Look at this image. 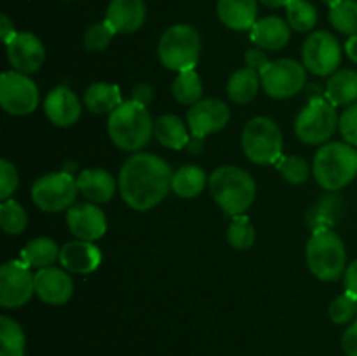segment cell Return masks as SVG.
<instances>
[{"label":"cell","mask_w":357,"mask_h":356,"mask_svg":"<svg viewBox=\"0 0 357 356\" xmlns=\"http://www.w3.org/2000/svg\"><path fill=\"white\" fill-rule=\"evenodd\" d=\"M220 21L230 30H251L257 23V0H218Z\"/></svg>","instance_id":"obj_23"},{"label":"cell","mask_w":357,"mask_h":356,"mask_svg":"<svg viewBox=\"0 0 357 356\" xmlns=\"http://www.w3.org/2000/svg\"><path fill=\"white\" fill-rule=\"evenodd\" d=\"M77 187L79 192L94 205H103V202L112 201L115 195V184L114 177L105 170H84L82 173L77 177Z\"/></svg>","instance_id":"obj_22"},{"label":"cell","mask_w":357,"mask_h":356,"mask_svg":"<svg viewBox=\"0 0 357 356\" xmlns=\"http://www.w3.org/2000/svg\"><path fill=\"white\" fill-rule=\"evenodd\" d=\"M357 316V297L345 292L330 304V318L333 323L345 325Z\"/></svg>","instance_id":"obj_39"},{"label":"cell","mask_w":357,"mask_h":356,"mask_svg":"<svg viewBox=\"0 0 357 356\" xmlns=\"http://www.w3.org/2000/svg\"><path fill=\"white\" fill-rule=\"evenodd\" d=\"M227 241L236 250H248L255 243V227L246 215L234 216L227 230Z\"/></svg>","instance_id":"obj_36"},{"label":"cell","mask_w":357,"mask_h":356,"mask_svg":"<svg viewBox=\"0 0 357 356\" xmlns=\"http://www.w3.org/2000/svg\"><path fill=\"white\" fill-rule=\"evenodd\" d=\"M35 293V274L23 262L9 260L0 267V304L7 309L24 306Z\"/></svg>","instance_id":"obj_13"},{"label":"cell","mask_w":357,"mask_h":356,"mask_svg":"<svg viewBox=\"0 0 357 356\" xmlns=\"http://www.w3.org/2000/svg\"><path fill=\"white\" fill-rule=\"evenodd\" d=\"M244 61H246L248 68L255 70V72L258 73H261V70L271 63L267 56H265L264 49H250V51H246V54H244Z\"/></svg>","instance_id":"obj_43"},{"label":"cell","mask_w":357,"mask_h":356,"mask_svg":"<svg viewBox=\"0 0 357 356\" xmlns=\"http://www.w3.org/2000/svg\"><path fill=\"white\" fill-rule=\"evenodd\" d=\"M122 103L121 89L115 84L94 82L84 93V105L93 114H112Z\"/></svg>","instance_id":"obj_26"},{"label":"cell","mask_w":357,"mask_h":356,"mask_svg":"<svg viewBox=\"0 0 357 356\" xmlns=\"http://www.w3.org/2000/svg\"><path fill=\"white\" fill-rule=\"evenodd\" d=\"M115 34L117 31L112 28V24L107 20L101 21V23L91 24L86 34H84V47L91 52L103 51V49H107L110 45Z\"/></svg>","instance_id":"obj_38"},{"label":"cell","mask_w":357,"mask_h":356,"mask_svg":"<svg viewBox=\"0 0 357 356\" xmlns=\"http://www.w3.org/2000/svg\"><path fill=\"white\" fill-rule=\"evenodd\" d=\"M159 59L174 72L194 70L201 56V35L190 24H173L159 40Z\"/></svg>","instance_id":"obj_6"},{"label":"cell","mask_w":357,"mask_h":356,"mask_svg":"<svg viewBox=\"0 0 357 356\" xmlns=\"http://www.w3.org/2000/svg\"><path fill=\"white\" fill-rule=\"evenodd\" d=\"M187 147L190 149L192 154H199V152H201V149H202V138H195V136H194V140H190Z\"/></svg>","instance_id":"obj_48"},{"label":"cell","mask_w":357,"mask_h":356,"mask_svg":"<svg viewBox=\"0 0 357 356\" xmlns=\"http://www.w3.org/2000/svg\"><path fill=\"white\" fill-rule=\"evenodd\" d=\"M312 173L324 191L338 192L357 177V150L345 142L326 143L314 157Z\"/></svg>","instance_id":"obj_3"},{"label":"cell","mask_w":357,"mask_h":356,"mask_svg":"<svg viewBox=\"0 0 357 356\" xmlns=\"http://www.w3.org/2000/svg\"><path fill=\"white\" fill-rule=\"evenodd\" d=\"M17 185H20V177H17L16 168L7 159H2L0 161V199L2 201L10 199Z\"/></svg>","instance_id":"obj_40"},{"label":"cell","mask_w":357,"mask_h":356,"mask_svg":"<svg viewBox=\"0 0 357 356\" xmlns=\"http://www.w3.org/2000/svg\"><path fill=\"white\" fill-rule=\"evenodd\" d=\"M59 262L73 274H91L101 264V251L91 241L75 239L66 243L59 251Z\"/></svg>","instance_id":"obj_19"},{"label":"cell","mask_w":357,"mask_h":356,"mask_svg":"<svg viewBox=\"0 0 357 356\" xmlns=\"http://www.w3.org/2000/svg\"><path fill=\"white\" fill-rule=\"evenodd\" d=\"M345 52H347L349 59L357 65V35H351L345 42Z\"/></svg>","instance_id":"obj_47"},{"label":"cell","mask_w":357,"mask_h":356,"mask_svg":"<svg viewBox=\"0 0 357 356\" xmlns=\"http://www.w3.org/2000/svg\"><path fill=\"white\" fill-rule=\"evenodd\" d=\"M342 349L347 356H357V318L351 323V327L344 332L342 337Z\"/></svg>","instance_id":"obj_44"},{"label":"cell","mask_w":357,"mask_h":356,"mask_svg":"<svg viewBox=\"0 0 357 356\" xmlns=\"http://www.w3.org/2000/svg\"><path fill=\"white\" fill-rule=\"evenodd\" d=\"M338 128H340L345 143L357 147V101L349 105V108H345L340 121H338Z\"/></svg>","instance_id":"obj_41"},{"label":"cell","mask_w":357,"mask_h":356,"mask_svg":"<svg viewBox=\"0 0 357 356\" xmlns=\"http://www.w3.org/2000/svg\"><path fill=\"white\" fill-rule=\"evenodd\" d=\"M38 89L33 80L26 75L13 70L3 72L0 77V105L10 115H28L37 110Z\"/></svg>","instance_id":"obj_11"},{"label":"cell","mask_w":357,"mask_h":356,"mask_svg":"<svg viewBox=\"0 0 357 356\" xmlns=\"http://www.w3.org/2000/svg\"><path fill=\"white\" fill-rule=\"evenodd\" d=\"M337 126V107L323 98H312L296 115L295 135L307 145H323L335 135Z\"/></svg>","instance_id":"obj_8"},{"label":"cell","mask_w":357,"mask_h":356,"mask_svg":"<svg viewBox=\"0 0 357 356\" xmlns=\"http://www.w3.org/2000/svg\"><path fill=\"white\" fill-rule=\"evenodd\" d=\"M7 59L16 72L35 73L45 59V47L40 38L30 31H17L6 44Z\"/></svg>","instance_id":"obj_15"},{"label":"cell","mask_w":357,"mask_h":356,"mask_svg":"<svg viewBox=\"0 0 357 356\" xmlns=\"http://www.w3.org/2000/svg\"><path fill=\"white\" fill-rule=\"evenodd\" d=\"M208 185V177H206L204 170L195 164H187L181 166L180 170L173 173V180H171V191L176 195L185 199L197 198Z\"/></svg>","instance_id":"obj_29"},{"label":"cell","mask_w":357,"mask_h":356,"mask_svg":"<svg viewBox=\"0 0 357 356\" xmlns=\"http://www.w3.org/2000/svg\"><path fill=\"white\" fill-rule=\"evenodd\" d=\"M0 356H24V332L20 323L9 316H0Z\"/></svg>","instance_id":"obj_31"},{"label":"cell","mask_w":357,"mask_h":356,"mask_svg":"<svg viewBox=\"0 0 357 356\" xmlns=\"http://www.w3.org/2000/svg\"><path fill=\"white\" fill-rule=\"evenodd\" d=\"M278 170L288 184L300 185L305 184L310 175V168L307 161L300 156H286L278 161Z\"/></svg>","instance_id":"obj_37"},{"label":"cell","mask_w":357,"mask_h":356,"mask_svg":"<svg viewBox=\"0 0 357 356\" xmlns=\"http://www.w3.org/2000/svg\"><path fill=\"white\" fill-rule=\"evenodd\" d=\"M344 283H345V290L352 295L357 297V258L354 262L349 264V267L345 269L344 272Z\"/></svg>","instance_id":"obj_45"},{"label":"cell","mask_w":357,"mask_h":356,"mask_svg":"<svg viewBox=\"0 0 357 356\" xmlns=\"http://www.w3.org/2000/svg\"><path fill=\"white\" fill-rule=\"evenodd\" d=\"M16 34L17 31H14V27L13 23H10L9 17H7L6 14H2V17H0V37H2L3 44H7Z\"/></svg>","instance_id":"obj_46"},{"label":"cell","mask_w":357,"mask_h":356,"mask_svg":"<svg viewBox=\"0 0 357 356\" xmlns=\"http://www.w3.org/2000/svg\"><path fill=\"white\" fill-rule=\"evenodd\" d=\"M153 136L160 145L173 150H181L190 142L187 126L183 124L180 117L173 114L160 115L153 121Z\"/></svg>","instance_id":"obj_25"},{"label":"cell","mask_w":357,"mask_h":356,"mask_svg":"<svg viewBox=\"0 0 357 356\" xmlns=\"http://www.w3.org/2000/svg\"><path fill=\"white\" fill-rule=\"evenodd\" d=\"M68 229L77 239L98 241L107 232V216L94 202H77L66 212Z\"/></svg>","instance_id":"obj_16"},{"label":"cell","mask_w":357,"mask_h":356,"mask_svg":"<svg viewBox=\"0 0 357 356\" xmlns=\"http://www.w3.org/2000/svg\"><path fill=\"white\" fill-rule=\"evenodd\" d=\"M59 251L61 248H58L56 241L51 237H35L21 251V262L35 269L52 267V264L59 258Z\"/></svg>","instance_id":"obj_28"},{"label":"cell","mask_w":357,"mask_h":356,"mask_svg":"<svg viewBox=\"0 0 357 356\" xmlns=\"http://www.w3.org/2000/svg\"><path fill=\"white\" fill-rule=\"evenodd\" d=\"M35 293L49 306H63L73 295V281L65 271L58 267L38 269L35 274Z\"/></svg>","instance_id":"obj_17"},{"label":"cell","mask_w":357,"mask_h":356,"mask_svg":"<svg viewBox=\"0 0 357 356\" xmlns=\"http://www.w3.org/2000/svg\"><path fill=\"white\" fill-rule=\"evenodd\" d=\"M344 213V199L337 192H328L316 201V205L307 212L305 223L312 232L333 229L335 223Z\"/></svg>","instance_id":"obj_24"},{"label":"cell","mask_w":357,"mask_h":356,"mask_svg":"<svg viewBox=\"0 0 357 356\" xmlns=\"http://www.w3.org/2000/svg\"><path fill=\"white\" fill-rule=\"evenodd\" d=\"M77 194H80L77 187V180L68 173H47L37 178L31 187V201L38 209L47 213H58L63 209H70L75 202Z\"/></svg>","instance_id":"obj_9"},{"label":"cell","mask_w":357,"mask_h":356,"mask_svg":"<svg viewBox=\"0 0 357 356\" xmlns=\"http://www.w3.org/2000/svg\"><path fill=\"white\" fill-rule=\"evenodd\" d=\"M261 87L265 93L275 100H286L305 87L307 68L303 63L295 59L282 58L278 61H271L260 73Z\"/></svg>","instance_id":"obj_10"},{"label":"cell","mask_w":357,"mask_h":356,"mask_svg":"<svg viewBox=\"0 0 357 356\" xmlns=\"http://www.w3.org/2000/svg\"><path fill=\"white\" fill-rule=\"evenodd\" d=\"M326 100L335 107L342 105H352L357 100V72L356 70L345 68L338 70L330 77L326 84Z\"/></svg>","instance_id":"obj_27"},{"label":"cell","mask_w":357,"mask_h":356,"mask_svg":"<svg viewBox=\"0 0 357 356\" xmlns=\"http://www.w3.org/2000/svg\"><path fill=\"white\" fill-rule=\"evenodd\" d=\"M323 2H324V3H326V6H328V7H333V6H335V3H338V2H340V0H323Z\"/></svg>","instance_id":"obj_50"},{"label":"cell","mask_w":357,"mask_h":356,"mask_svg":"<svg viewBox=\"0 0 357 356\" xmlns=\"http://www.w3.org/2000/svg\"><path fill=\"white\" fill-rule=\"evenodd\" d=\"M291 37V27L288 21L278 16L261 17L251 28V42L258 45V49L265 51H278L289 42Z\"/></svg>","instance_id":"obj_21"},{"label":"cell","mask_w":357,"mask_h":356,"mask_svg":"<svg viewBox=\"0 0 357 356\" xmlns=\"http://www.w3.org/2000/svg\"><path fill=\"white\" fill-rule=\"evenodd\" d=\"M286 16H288V23L293 30L309 31L317 24V10L307 0H291L286 6Z\"/></svg>","instance_id":"obj_34"},{"label":"cell","mask_w":357,"mask_h":356,"mask_svg":"<svg viewBox=\"0 0 357 356\" xmlns=\"http://www.w3.org/2000/svg\"><path fill=\"white\" fill-rule=\"evenodd\" d=\"M44 112L49 121L59 128L73 126L82 114V103L70 87L58 86L49 91L44 100Z\"/></svg>","instance_id":"obj_18"},{"label":"cell","mask_w":357,"mask_h":356,"mask_svg":"<svg viewBox=\"0 0 357 356\" xmlns=\"http://www.w3.org/2000/svg\"><path fill=\"white\" fill-rule=\"evenodd\" d=\"M174 100L181 105H195L201 101L202 96V82L201 77L195 70H185L176 75L171 87Z\"/></svg>","instance_id":"obj_32"},{"label":"cell","mask_w":357,"mask_h":356,"mask_svg":"<svg viewBox=\"0 0 357 356\" xmlns=\"http://www.w3.org/2000/svg\"><path fill=\"white\" fill-rule=\"evenodd\" d=\"M153 135V121L146 107L136 101H124L108 117V136L119 149L136 152L150 142Z\"/></svg>","instance_id":"obj_4"},{"label":"cell","mask_w":357,"mask_h":356,"mask_svg":"<svg viewBox=\"0 0 357 356\" xmlns=\"http://www.w3.org/2000/svg\"><path fill=\"white\" fill-rule=\"evenodd\" d=\"M305 257L310 272L321 281H337L345 272L347 251L342 237L333 229L312 232Z\"/></svg>","instance_id":"obj_5"},{"label":"cell","mask_w":357,"mask_h":356,"mask_svg":"<svg viewBox=\"0 0 357 356\" xmlns=\"http://www.w3.org/2000/svg\"><path fill=\"white\" fill-rule=\"evenodd\" d=\"M0 225L9 236H17L28 225V215L23 206L14 199H6L0 205Z\"/></svg>","instance_id":"obj_35"},{"label":"cell","mask_w":357,"mask_h":356,"mask_svg":"<svg viewBox=\"0 0 357 356\" xmlns=\"http://www.w3.org/2000/svg\"><path fill=\"white\" fill-rule=\"evenodd\" d=\"M230 110L218 98H208L192 105L187 112V124L192 136L204 138V136L218 133L229 124Z\"/></svg>","instance_id":"obj_14"},{"label":"cell","mask_w":357,"mask_h":356,"mask_svg":"<svg viewBox=\"0 0 357 356\" xmlns=\"http://www.w3.org/2000/svg\"><path fill=\"white\" fill-rule=\"evenodd\" d=\"M173 171L159 156L139 152L129 157L119 175V192L129 208L146 212L164 201L171 188Z\"/></svg>","instance_id":"obj_1"},{"label":"cell","mask_w":357,"mask_h":356,"mask_svg":"<svg viewBox=\"0 0 357 356\" xmlns=\"http://www.w3.org/2000/svg\"><path fill=\"white\" fill-rule=\"evenodd\" d=\"M260 2L268 7H286L291 0H260Z\"/></svg>","instance_id":"obj_49"},{"label":"cell","mask_w":357,"mask_h":356,"mask_svg":"<svg viewBox=\"0 0 357 356\" xmlns=\"http://www.w3.org/2000/svg\"><path fill=\"white\" fill-rule=\"evenodd\" d=\"M209 192L227 215H244L257 198V184L243 168L220 166L209 177Z\"/></svg>","instance_id":"obj_2"},{"label":"cell","mask_w":357,"mask_h":356,"mask_svg":"<svg viewBox=\"0 0 357 356\" xmlns=\"http://www.w3.org/2000/svg\"><path fill=\"white\" fill-rule=\"evenodd\" d=\"M105 20L117 34H135L146 20L145 0H112Z\"/></svg>","instance_id":"obj_20"},{"label":"cell","mask_w":357,"mask_h":356,"mask_svg":"<svg viewBox=\"0 0 357 356\" xmlns=\"http://www.w3.org/2000/svg\"><path fill=\"white\" fill-rule=\"evenodd\" d=\"M260 73L251 68H241L230 75L227 82V94L232 101L239 105H246L255 100L260 89Z\"/></svg>","instance_id":"obj_30"},{"label":"cell","mask_w":357,"mask_h":356,"mask_svg":"<svg viewBox=\"0 0 357 356\" xmlns=\"http://www.w3.org/2000/svg\"><path fill=\"white\" fill-rule=\"evenodd\" d=\"M342 61V49L330 31H314L302 45V63L314 75H333Z\"/></svg>","instance_id":"obj_12"},{"label":"cell","mask_w":357,"mask_h":356,"mask_svg":"<svg viewBox=\"0 0 357 356\" xmlns=\"http://www.w3.org/2000/svg\"><path fill=\"white\" fill-rule=\"evenodd\" d=\"M241 145L255 164H274L282 156V133L268 117H253L243 129Z\"/></svg>","instance_id":"obj_7"},{"label":"cell","mask_w":357,"mask_h":356,"mask_svg":"<svg viewBox=\"0 0 357 356\" xmlns=\"http://www.w3.org/2000/svg\"><path fill=\"white\" fill-rule=\"evenodd\" d=\"M330 23L344 35H357V0H340L330 7Z\"/></svg>","instance_id":"obj_33"},{"label":"cell","mask_w":357,"mask_h":356,"mask_svg":"<svg viewBox=\"0 0 357 356\" xmlns=\"http://www.w3.org/2000/svg\"><path fill=\"white\" fill-rule=\"evenodd\" d=\"M153 98H155V89L146 82L135 86V89H132L131 93V100L136 101L138 105H142V107H150Z\"/></svg>","instance_id":"obj_42"}]
</instances>
